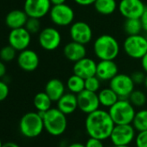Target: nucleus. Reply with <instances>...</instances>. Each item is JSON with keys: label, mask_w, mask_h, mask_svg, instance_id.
Segmentation results:
<instances>
[{"label": "nucleus", "mask_w": 147, "mask_h": 147, "mask_svg": "<svg viewBox=\"0 0 147 147\" xmlns=\"http://www.w3.org/2000/svg\"><path fill=\"white\" fill-rule=\"evenodd\" d=\"M57 108L66 115L71 114L78 108L77 95L73 93H65L57 100Z\"/></svg>", "instance_id": "aec40b11"}, {"label": "nucleus", "mask_w": 147, "mask_h": 147, "mask_svg": "<svg viewBox=\"0 0 147 147\" xmlns=\"http://www.w3.org/2000/svg\"><path fill=\"white\" fill-rule=\"evenodd\" d=\"M52 5H62L66 3V0H50Z\"/></svg>", "instance_id": "79ce46f5"}, {"label": "nucleus", "mask_w": 147, "mask_h": 147, "mask_svg": "<svg viewBox=\"0 0 147 147\" xmlns=\"http://www.w3.org/2000/svg\"><path fill=\"white\" fill-rule=\"evenodd\" d=\"M40 63L39 55L32 49H26L20 51L18 56V64L21 69L25 72L35 71Z\"/></svg>", "instance_id": "dca6fc26"}, {"label": "nucleus", "mask_w": 147, "mask_h": 147, "mask_svg": "<svg viewBox=\"0 0 147 147\" xmlns=\"http://www.w3.org/2000/svg\"><path fill=\"white\" fill-rule=\"evenodd\" d=\"M98 97L100 106L107 108H110L119 100L118 94L110 87L100 89L98 92Z\"/></svg>", "instance_id": "5701e85b"}, {"label": "nucleus", "mask_w": 147, "mask_h": 147, "mask_svg": "<svg viewBox=\"0 0 147 147\" xmlns=\"http://www.w3.org/2000/svg\"><path fill=\"white\" fill-rule=\"evenodd\" d=\"M100 82L101 81L96 76L88 77L85 79V89L98 93L100 88Z\"/></svg>", "instance_id": "7c9ffc66"}, {"label": "nucleus", "mask_w": 147, "mask_h": 147, "mask_svg": "<svg viewBox=\"0 0 147 147\" xmlns=\"http://www.w3.org/2000/svg\"><path fill=\"white\" fill-rule=\"evenodd\" d=\"M63 55L68 61L76 62L87 56V49L84 44L72 41L64 46Z\"/></svg>", "instance_id": "6ab92c4d"}, {"label": "nucleus", "mask_w": 147, "mask_h": 147, "mask_svg": "<svg viewBox=\"0 0 147 147\" xmlns=\"http://www.w3.org/2000/svg\"><path fill=\"white\" fill-rule=\"evenodd\" d=\"M129 101L135 107H142L146 103V95L141 90H133L128 97Z\"/></svg>", "instance_id": "c85d7f7f"}, {"label": "nucleus", "mask_w": 147, "mask_h": 147, "mask_svg": "<svg viewBox=\"0 0 147 147\" xmlns=\"http://www.w3.org/2000/svg\"><path fill=\"white\" fill-rule=\"evenodd\" d=\"M141 60V66L144 73L147 74V53L140 59Z\"/></svg>", "instance_id": "ea45409f"}, {"label": "nucleus", "mask_w": 147, "mask_h": 147, "mask_svg": "<svg viewBox=\"0 0 147 147\" xmlns=\"http://www.w3.org/2000/svg\"><path fill=\"white\" fill-rule=\"evenodd\" d=\"M95 11L103 16L112 15L117 9L116 0H96L94 4Z\"/></svg>", "instance_id": "b1692460"}, {"label": "nucleus", "mask_w": 147, "mask_h": 147, "mask_svg": "<svg viewBox=\"0 0 147 147\" xmlns=\"http://www.w3.org/2000/svg\"><path fill=\"white\" fill-rule=\"evenodd\" d=\"M125 54L132 59H141L147 53V40L144 36H127L123 42Z\"/></svg>", "instance_id": "423d86ee"}, {"label": "nucleus", "mask_w": 147, "mask_h": 147, "mask_svg": "<svg viewBox=\"0 0 147 147\" xmlns=\"http://www.w3.org/2000/svg\"><path fill=\"white\" fill-rule=\"evenodd\" d=\"M52 100L45 92L37 93L33 100L34 106L38 112H47L51 108Z\"/></svg>", "instance_id": "a878e982"}, {"label": "nucleus", "mask_w": 147, "mask_h": 147, "mask_svg": "<svg viewBox=\"0 0 147 147\" xmlns=\"http://www.w3.org/2000/svg\"><path fill=\"white\" fill-rule=\"evenodd\" d=\"M123 29L127 36L138 35L143 30L139 18H126L123 24Z\"/></svg>", "instance_id": "bb28decb"}, {"label": "nucleus", "mask_w": 147, "mask_h": 147, "mask_svg": "<svg viewBox=\"0 0 147 147\" xmlns=\"http://www.w3.org/2000/svg\"><path fill=\"white\" fill-rule=\"evenodd\" d=\"M119 74V67L114 60H100L97 62L96 76L103 82L111 81Z\"/></svg>", "instance_id": "a211bd4d"}, {"label": "nucleus", "mask_w": 147, "mask_h": 147, "mask_svg": "<svg viewBox=\"0 0 147 147\" xmlns=\"http://www.w3.org/2000/svg\"><path fill=\"white\" fill-rule=\"evenodd\" d=\"M136 130L131 124L115 125L110 139L113 145H129L135 140Z\"/></svg>", "instance_id": "6e6552de"}, {"label": "nucleus", "mask_w": 147, "mask_h": 147, "mask_svg": "<svg viewBox=\"0 0 147 147\" xmlns=\"http://www.w3.org/2000/svg\"><path fill=\"white\" fill-rule=\"evenodd\" d=\"M131 125L138 131L147 130V109H142L136 112Z\"/></svg>", "instance_id": "cd10ccee"}, {"label": "nucleus", "mask_w": 147, "mask_h": 147, "mask_svg": "<svg viewBox=\"0 0 147 147\" xmlns=\"http://www.w3.org/2000/svg\"><path fill=\"white\" fill-rule=\"evenodd\" d=\"M66 87L70 93L77 95L85 89V79L73 74L71 76L68 77L66 83Z\"/></svg>", "instance_id": "393cba45"}, {"label": "nucleus", "mask_w": 147, "mask_h": 147, "mask_svg": "<svg viewBox=\"0 0 147 147\" xmlns=\"http://www.w3.org/2000/svg\"><path fill=\"white\" fill-rule=\"evenodd\" d=\"M29 17L24 10H13L5 17V24L11 29H18L24 27Z\"/></svg>", "instance_id": "412c9836"}, {"label": "nucleus", "mask_w": 147, "mask_h": 147, "mask_svg": "<svg viewBox=\"0 0 147 147\" xmlns=\"http://www.w3.org/2000/svg\"><path fill=\"white\" fill-rule=\"evenodd\" d=\"M4 62L5 61H3L2 60L0 61V79L5 77L6 75V66Z\"/></svg>", "instance_id": "58836bf2"}, {"label": "nucleus", "mask_w": 147, "mask_h": 147, "mask_svg": "<svg viewBox=\"0 0 147 147\" xmlns=\"http://www.w3.org/2000/svg\"><path fill=\"white\" fill-rule=\"evenodd\" d=\"M74 1L81 6H88L94 5L96 0H74Z\"/></svg>", "instance_id": "4c0bfd02"}, {"label": "nucleus", "mask_w": 147, "mask_h": 147, "mask_svg": "<svg viewBox=\"0 0 147 147\" xmlns=\"http://www.w3.org/2000/svg\"><path fill=\"white\" fill-rule=\"evenodd\" d=\"M49 14L53 24L60 27L71 25L75 19V11L71 6L66 3L62 5H52Z\"/></svg>", "instance_id": "0eeeda50"}, {"label": "nucleus", "mask_w": 147, "mask_h": 147, "mask_svg": "<svg viewBox=\"0 0 147 147\" xmlns=\"http://www.w3.org/2000/svg\"><path fill=\"white\" fill-rule=\"evenodd\" d=\"M145 37H146V40H147V36H145Z\"/></svg>", "instance_id": "de8ad7c7"}, {"label": "nucleus", "mask_w": 147, "mask_h": 147, "mask_svg": "<svg viewBox=\"0 0 147 147\" xmlns=\"http://www.w3.org/2000/svg\"><path fill=\"white\" fill-rule=\"evenodd\" d=\"M9 93H10V88L8 84L0 79V102L5 100L8 97Z\"/></svg>", "instance_id": "f704fd0d"}, {"label": "nucleus", "mask_w": 147, "mask_h": 147, "mask_svg": "<svg viewBox=\"0 0 147 147\" xmlns=\"http://www.w3.org/2000/svg\"><path fill=\"white\" fill-rule=\"evenodd\" d=\"M145 8L142 0H121L119 4V11L125 19L140 18Z\"/></svg>", "instance_id": "2eb2a0df"}, {"label": "nucleus", "mask_w": 147, "mask_h": 147, "mask_svg": "<svg viewBox=\"0 0 147 147\" xmlns=\"http://www.w3.org/2000/svg\"><path fill=\"white\" fill-rule=\"evenodd\" d=\"M109 87L118 94L119 99H128L129 95L134 90L135 84L131 76L118 74L110 81Z\"/></svg>", "instance_id": "1a4fd4ad"}, {"label": "nucleus", "mask_w": 147, "mask_h": 147, "mask_svg": "<svg viewBox=\"0 0 147 147\" xmlns=\"http://www.w3.org/2000/svg\"><path fill=\"white\" fill-rule=\"evenodd\" d=\"M140 22H141V25H142V29L144 31L147 32V7L145 8L144 11L143 12L142 16L139 18Z\"/></svg>", "instance_id": "e433bc0d"}, {"label": "nucleus", "mask_w": 147, "mask_h": 147, "mask_svg": "<svg viewBox=\"0 0 147 147\" xmlns=\"http://www.w3.org/2000/svg\"><path fill=\"white\" fill-rule=\"evenodd\" d=\"M44 92L49 96L52 101L57 102V100L66 93V86L61 80L53 78L46 83Z\"/></svg>", "instance_id": "4be33fe9"}, {"label": "nucleus", "mask_w": 147, "mask_h": 147, "mask_svg": "<svg viewBox=\"0 0 147 147\" xmlns=\"http://www.w3.org/2000/svg\"><path fill=\"white\" fill-rule=\"evenodd\" d=\"M2 145H3V144H2V141L0 140V147H2Z\"/></svg>", "instance_id": "49530a36"}, {"label": "nucleus", "mask_w": 147, "mask_h": 147, "mask_svg": "<svg viewBox=\"0 0 147 147\" xmlns=\"http://www.w3.org/2000/svg\"><path fill=\"white\" fill-rule=\"evenodd\" d=\"M52 4L50 0H25L24 10L29 18L41 19L49 13Z\"/></svg>", "instance_id": "f8f14e48"}, {"label": "nucleus", "mask_w": 147, "mask_h": 147, "mask_svg": "<svg viewBox=\"0 0 147 147\" xmlns=\"http://www.w3.org/2000/svg\"><path fill=\"white\" fill-rule=\"evenodd\" d=\"M17 56V50L10 44L0 49V59L3 61H11Z\"/></svg>", "instance_id": "c756f323"}, {"label": "nucleus", "mask_w": 147, "mask_h": 147, "mask_svg": "<svg viewBox=\"0 0 147 147\" xmlns=\"http://www.w3.org/2000/svg\"><path fill=\"white\" fill-rule=\"evenodd\" d=\"M97 62L89 57H84L76 62L73 66V72L75 75L81 76L83 79L96 76Z\"/></svg>", "instance_id": "f3484780"}, {"label": "nucleus", "mask_w": 147, "mask_h": 147, "mask_svg": "<svg viewBox=\"0 0 147 147\" xmlns=\"http://www.w3.org/2000/svg\"><path fill=\"white\" fill-rule=\"evenodd\" d=\"M113 147H130L129 145H114Z\"/></svg>", "instance_id": "a18cd8bd"}, {"label": "nucleus", "mask_w": 147, "mask_h": 147, "mask_svg": "<svg viewBox=\"0 0 147 147\" xmlns=\"http://www.w3.org/2000/svg\"><path fill=\"white\" fill-rule=\"evenodd\" d=\"M24 27L31 35L32 34H36V33L41 31L40 19L39 18H29Z\"/></svg>", "instance_id": "2f4dec72"}, {"label": "nucleus", "mask_w": 147, "mask_h": 147, "mask_svg": "<svg viewBox=\"0 0 147 147\" xmlns=\"http://www.w3.org/2000/svg\"><path fill=\"white\" fill-rule=\"evenodd\" d=\"M146 75L142 72V71H134L131 75V78L132 80V82H134L135 85H140V84H144V80H145Z\"/></svg>", "instance_id": "72a5a7b5"}, {"label": "nucleus", "mask_w": 147, "mask_h": 147, "mask_svg": "<svg viewBox=\"0 0 147 147\" xmlns=\"http://www.w3.org/2000/svg\"><path fill=\"white\" fill-rule=\"evenodd\" d=\"M136 147H147V130L138 131L135 137Z\"/></svg>", "instance_id": "473e14b6"}, {"label": "nucleus", "mask_w": 147, "mask_h": 147, "mask_svg": "<svg viewBox=\"0 0 147 147\" xmlns=\"http://www.w3.org/2000/svg\"><path fill=\"white\" fill-rule=\"evenodd\" d=\"M19 130L22 135L25 138H36L44 130L43 119L38 112H29L21 118Z\"/></svg>", "instance_id": "20e7f679"}, {"label": "nucleus", "mask_w": 147, "mask_h": 147, "mask_svg": "<svg viewBox=\"0 0 147 147\" xmlns=\"http://www.w3.org/2000/svg\"><path fill=\"white\" fill-rule=\"evenodd\" d=\"M67 147H85V144H83L82 143H73V144H69Z\"/></svg>", "instance_id": "37998d69"}, {"label": "nucleus", "mask_w": 147, "mask_h": 147, "mask_svg": "<svg viewBox=\"0 0 147 147\" xmlns=\"http://www.w3.org/2000/svg\"><path fill=\"white\" fill-rule=\"evenodd\" d=\"M38 42L40 46L47 51H54L61 45V36L54 27H46L39 32Z\"/></svg>", "instance_id": "9d476101"}, {"label": "nucleus", "mask_w": 147, "mask_h": 147, "mask_svg": "<svg viewBox=\"0 0 147 147\" xmlns=\"http://www.w3.org/2000/svg\"><path fill=\"white\" fill-rule=\"evenodd\" d=\"M69 36L72 41L86 45L89 43L93 38V30L88 23L77 21L71 24Z\"/></svg>", "instance_id": "9b49d317"}, {"label": "nucleus", "mask_w": 147, "mask_h": 147, "mask_svg": "<svg viewBox=\"0 0 147 147\" xmlns=\"http://www.w3.org/2000/svg\"><path fill=\"white\" fill-rule=\"evenodd\" d=\"M144 88H145L147 89V75H146V77H145V80H144Z\"/></svg>", "instance_id": "c03bdc74"}, {"label": "nucleus", "mask_w": 147, "mask_h": 147, "mask_svg": "<svg viewBox=\"0 0 147 147\" xmlns=\"http://www.w3.org/2000/svg\"><path fill=\"white\" fill-rule=\"evenodd\" d=\"M93 48L94 55L100 60H114L119 53L118 41L108 34H103L97 37Z\"/></svg>", "instance_id": "f03ea898"}, {"label": "nucleus", "mask_w": 147, "mask_h": 147, "mask_svg": "<svg viewBox=\"0 0 147 147\" xmlns=\"http://www.w3.org/2000/svg\"><path fill=\"white\" fill-rule=\"evenodd\" d=\"M85 147H104L103 140L89 137V138L85 143Z\"/></svg>", "instance_id": "c9c22d12"}, {"label": "nucleus", "mask_w": 147, "mask_h": 147, "mask_svg": "<svg viewBox=\"0 0 147 147\" xmlns=\"http://www.w3.org/2000/svg\"><path fill=\"white\" fill-rule=\"evenodd\" d=\"M42 119L44 129L52 136H60L67 130V115L57 107H51L49 110L45 112Z\"/></svg>", "instance_id": "7ed1b4c3"}, {"label": "nucleus", "mask_w": 147, "mask_h": 147, "mask_svg": "<svg viewBox=\"0 0 147 147\" xmlns=\"http://www.w3.org/2000/svg\"><path fill=\"white\" fill-rule=\"evenodd\" d=\"M2 147H20V146L15 142H7L3 144Z\"/></svg>", "instance_id": "a19ab883"}, {"label": "nucleus", "mask_w": 147, "mask_h": 147, "mask_svg": "<svg viewBox=\"0 0 147 147\" xmlns=\"http://www.w3.org/2000/svg\"><path fill=\"white\" fill-rule=\"evenodd\" d=\"M134 107L128 99H119L109 108L108 113L115 125L131 124L136 113Z\"/></svg>", "instance_id": "39448f33"}, {"label": "nucleus", "mask_w": 147, "mask_h": 147, "mask_svg": "<svg viewBox=\"0 0 147 147\" xmlns=\"http://www.w3.org/2000/svg\"><path fill=\"white\" fill-rule=\"evenodd\" d=\"M31 42V34L25 27L11 30L8 36V42L17 51H22L30 46Z\"/></svg>", "instance_id": "ddd939ff"}, {"label": "nucleus", "mask_w": 147, "mask_h": 147, "mask_svg": "<svg viewBox=\"0 0 147 147\" xmlns=\"http://www.w3.org/2000/svg\"><path fill=\"white\" fill-rule=\"evenodd\" d=\"M115 123L108 111L100 108L88 113L85 120V128L88 136L101 140L110 138Z\"/></svg>", "instance_id": "f257e3e1"}, {"label": "nucleus", "mask_w": 147, "mask_h": 147, "mask_svg": "<svg viewBox=\"0 0 147 147\" xmlns=\"http://www.w3.org/2000/svg\"><path fill=\"white\" fill-rule=\"evenodd\" d=\"M78 108L84 113L88 114L100 108V100L98 93L84 89L77 94Z\"/></svg>", "instance_id": "4468645a"}]
</instances>
